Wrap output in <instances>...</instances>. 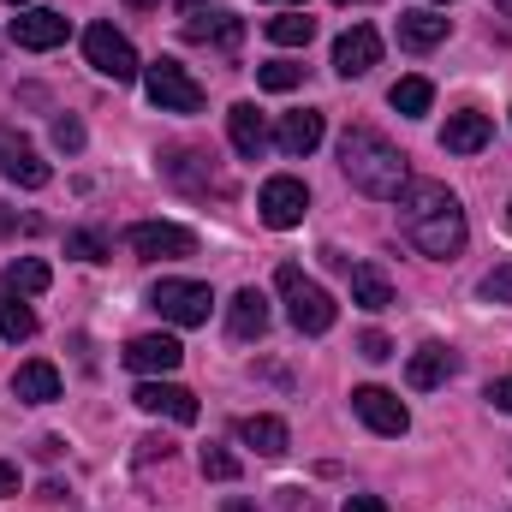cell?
<instances>
[{
	"mask_svg": "<svg viewBox=\"0 0 512 512\" xmlns=\"http://www.w3.org/2000/svg\"><path fill=\"white\" fill-rule=\"evenodd\" d=\"M393 203H399V233L429 256V262H453V256L465 251L471 227H465V209H459V197H453L447 185L411 179Z\"/></svg>",
	"mask_w": 512,
	"mask_h": 512,
	"instance_id": "6da1fadb",
	"label": "cell"
},
{
	"mask_svg": "<svg viewBox=\"0 0 512 512\" xmlns=\"http://www.w3.org/2000/svg\"><path fill=\"white\" fill-rule=\"evenodd\" d=\"M340 173L352 179V191L382 197V203H393V197L411 185L405 155H399L376 126H346V137H340Z\"/></svg>",
	"mask_w": 512,
	"mask_h": 512,
	"instance_id": "7a4b0ae2",
	"label": "cell"
},
{
	"mask_svg": "<svg viewBox=\"0 0 512 512\" xmlns=\"http://www.w3.org/2000/svg\"><path fill=\"white\" fill-rule=\"evenodd\" d=\"M274 286H280L286 316H292V328H298V334H328V328H334L340 304H334L316 280H304V268H298V262H286V268L274 274Z\"/></svg>",
	"mask_w": 512,
	"mask_h": 512,
	"instance_id": "3957f363",
	"label": "cell"
},
{
	"mask_svg": "<svg viewBox=\"0 0 512 512\" xmlns=\"http://www.w3.org/2000/svg\"><path fill=\"white\" fill-rule=\"evenodd\" d=\"M143 90L161 114H197L203 108V84L179 66V60H149L143 66Z\"/></svg>",
	"mask_w": 512,
	"mask_h": 512,
	"instance_id": "277c9868",
	"label": "cell"
},
{
	"mask_svg": "<svg viewBox=\"0 0 512 512\" xmlns=\"http://www.w3.org/2000/svg\"><path fill=\"white\" fill-rule=\"evenodd\" d=\"M149 310H161L173 328H203L215 310V292L203 280H155L149 286Z\"/></svg>",
	"mask_w": 512,
	"mask_h": 512,
	"instance_id": "5b68a950",
	"label": "cell"
},
{
	"mask_svg": "<svg viewBox=\"0 0 512 512\" xmlns=\"http://www.w3.org/2000/svg\"><path fill=\"white\" fill-rule=\"evenodd\" d=\"M84 60H90L102 78H114V84H131V78L143 72L137 48H131L114 24H90V30H84Z\"/></svg>",
	"mask_w": 512,
	"mask_h": 512,
	"instance_id": "8992f818",
	"label": "cell"
},
{
	"mask_svg": "<svg viewBox=\"0 0 512 512\" xmlns=\"http://www.w3.org/2000/svg\"><path fill=\"white\" fill-rule=\"evenodd\" d=\"M126 245L143 256V262H179V256L197 251V233H191V227H173V221H137L126 233Z\"/></svg>",
	"mask_w": 512,
	"mask_h": 512,
	"instance_id": "52a82bcc",
	"label": "cell"
},
{
	"mask_svg": "<svg viewBox=\"0 0 512 512\" xmlns=\"http://www.w3.org/2000/svg\"><path fill=\"white\" fill-rule=\"evenodd\" d=\"M304 209H310V191H304V179H292V173H274L262 191H256V215L268 221V227H298L304 221Z\"/></svg>",
	"mask_w": 512,
	"mask_h": 512,
	"instance_id": "ba28073f",
	"label": "cell"
},
{
	"mask_svg": "<svg viewBox=\"0 0 512 512\" xmlns=\"http://www.w3.org/2000/svg\"><path fill=\"white\" fill-rule=\"evenodd\" d=\"M0 173H6L12 185H24V191H42V185L54 179V167L36 155V143L12 126H0Z\"/></svg>",
	"mask_w": 512,
	"mask_h": 512,
	"instance_id": "9c48e42d",
	"label": "cell"
},
{
	"mask_svg": "<svg viewBox=\"0 0 512 512\" xmlns=\"http://www.w3.org/2000/svg\"><path fill=\"white\" fill-rule=\"evenodd\" d=\"M6 36H12L18 48H30V54H48V48H60V42L72 36V24H66L60 12H48V6H24V12L6 24Z\"/></svg>",
	"mask_w": 512,
	"mask_h": 512,
	"instance_id": "30bf717a",
	"label": "cell"
},
{
	"mask_svg": "<svg viewBox=\"0 0 512 512\" xmlns=\"http://www.w3.org/2000/svg\"><path fill=\"white\" fill-rule=\"evenodd\" d=\"M352 411L376 429V435H405L411 429V411H405V399L399 393H387V387H352Z\"/></svg>",
	"mask_w": 512,
	"mask_h": 512,
	"instance_id": "8fae6325",
	"label": "cell"
},
{
	"mask_svg": "<svg viewBox=\"0 0 512 512\" xmlns=\"http://www.w3.org/2000/svg\"><path fill=\"white\" fill-rule=\"evenodd\" d=\"M179 364H185V346L173 334H137L126 346V370H137V376H173Z\"/></svg>",
	"mask_w": 512,
	"mask_h": 512,
	"instance_id": "7c38bea8",
	"label": "cell"
},
{
	"mask_svg": "<svg viewBox=\"0 0 512 512\" xmlns=\"http://www.w3.org/2000/svg\"><path fill=\"white\" fill-rule=\"evenodd\" d=\"M185 36H191V42H221V48H239L245 24H239L227 6H203V0H191V6H185Z\"/></svg>",
	"mask_w": 512,
	"mask_h": 512,
	"instance_id": "4fadbf2b",
	"label": "cell"
},
{
	"mask_svg": "<svg viewBox=\"0 0 512 512\" xmlns=\"http://www.w3.org/2000/svg\"><path fill=\"white\" fill-rule=\"evenodd\" d=\"M376 60H382V36H376L370 24H352V30L334 42V72H340V78H364Z\"/></svg>",
	"mask_w": 512,
	"mask_h": 512,
	"instance_id": "5bb4252c",
	"label": "cell"
},
{
	"mask_svg": "<svg viewBox=\"0 0 512 512\" xmlns=\"http://www.w3.org/2000/svg\"><path fill=\"white\" fill-rule=\"evenodd\" d=\"M143 411H155V417H173V423H197V393L179 382H143L131 393Z\"/></svg>",
	"mask_w": 512,
	"mask_h": 512,
	"instance_id": "9a60e30c",
	"label": "cell"
},
{
	"mask_svg": "<svg viewBox=\"0 0 512 512\" xmlns=\"http://www.w3.org/2000/svg\"><path fill=\"white\" fill-rule=\"evenodd\" d=\"M227 334L239 340V346H251L268 334V298L256 292V286H239L233 292V304H227Z\"/></svg>",
	"mask_w": 512,
	"mask_h": 512,
	"instance_id": "2e32d148",
	"label": "cell"
},
{
	"mask_svg": "<svg viewBox=\"0 0 512 512\" xmlns=\"http://www.w3.org/2000/svg\"><path fill=\"white\" fill-rule=\"evenodd\" d=\"M489 137H495V120L477 114V108H465V114H447L441 149H447V155H477V149H489Z\"/></svg>",
	"mask_w": 512,
	"mask_h": 512,
	"instance_id": "e0dca14e",
	"label": "cell"
},
{
	"mask_svg": "<svg viewBox=\"0 0 512 512\" xmlns=\"http://www.w3.org/2000/svg\"><path fill=\"white\" fill-rule=\"evenodd\" d=\"M322 137H328V120H322L316 108H298V114H286V120H280V131H274L280 155H310Z\"/></svg>",
	"mask_w": 512,
	"mask_h": 512,
	"instance_id": "ac0fdd59",
	"label": "cell"
},
{
	"mask_svg": "<svg viewBox=\"0 0 512 512\" xmlns=\"http://www.w3.org/2000/svg\"><path fill=\"white\" fill-rule=\"evenodd\" d=\"M447 18L441 12H429V6H417V12H399V48H411V54H429L435 42H447Z\"/></svg>",
	"mask_w": 512,
	"mask_h": 512,
	"instance_id": "d6986e66",
	"label": "cell"
},
{
	"mask_svg": "<svg viewBox=\"0 0 512 512\" xmlns=\"http://www.w3.org/2000/svg\"><path fill=\"white\" fill-rule=\"evenodd\" d=\"M12 393H18L24 405H54V399H60V370H54L48 358H30V364H18Z\"/></svg>",
	"mask_w": 512,
	"mask_h": 512,
	"instance_id": "ffe728a7",
	"label": "cell"
},
{
	"mask_svg": "<svg viewBox=\"0 0 512 512\" xmlns=\"http://www.w3.org/2000/svg\"><path fill=\"white\" fill-rule=\"evenodd\" d=\"M227 137H233V149L256 161L262 149H268V126H262V114H256V102H233L227 108Z\"/></svg>",
	"mask_w": 512,
	"mask_h": 512,
	"instance_id": "44dd1931",
	"label": "cell"
},
{
	"mask_svg": "<svg viewBox=\"0 0 512 512\" xmlns=\"http://www.w3.org/2000/svg\"><path fill=\"white\" fill-rule=\"evenodd\" d=\"M453 370H459V358H453L447 346H417V352H411V364H405V382L423 393V387H441Z\"/></svg>",
	"mask_w": 512,
	"mask_h": 512,
	"instance_id": "7402d4cb",
	"label": "cell"
},
{
	"mask_svg": "<svg viewBox=\"0 0 512 512\" xmlns=\"http://www.w3.org/2000/svg\"><path fill=\"white\" fill-rule=\"evenodd\" d=\"M352 304H358V310H370V316L393 310V280H387L382 268L358 262V268H352Z\"/></svg>",
	"mask_w": 512,
	"mask_h": 512,
	"instance_id": "603a6c76",
	"label": "cell"
},
{
	"mask_svg": "<svg viewBox=\"0 0 512 512\" xmlns=\"http://www.w3.org/2000/svg\"><path fill=\"white\" fill-rule=\"evenodd\" d=\"M239 441L256 447L262 459H280V453L292 447V435H286V423H280V417H245V423H239Z\"/></svg>",
	"mask_w": 512,
	"mask_h": 512,
	"instance_id": "cb8c5ba5",
	"label": "cell"
},
{
	"mask_svg": "<svg viewBox=\"0 0 512 512\" xmlns=\"http://www.w3.org/2000/svg\"><path fill=\"white\" fill-rule=\"evenodd\" d=\"M30 334H36V310H30V304L0 280V340H12V346H18V340H30Z\"/></svg>",
	"mask_w": 512,
	"mask_h": 512,
	"instance_id": "d4e9b609",
	"label": "cell"
},
{
	"mask_svg": "<svg viewBox=\"0 0 512 512\" xmlns=\"http://www.w3.org/2000/svg\"><path fill=\"white\" fill-rule=\"evenodd\" d=\"M0 280H6V286H12L18 298H42L54 274H48V262H42V256H18V262H12V268L0 274Z\"/></svg>",
	"mask_w": 512,
	"mask_h": 512,
	"instance_id": "484cf974",
	"label": "cell"
},
{
	"mask_svg": "<svg viewBox=\"0 0 512 512\" xmlns=\"http://www.w3.org/2000/svg\"><path fill=\"white\" fill-rule=\"evenodd\" d=\"M387 102H393L405 120H417V114H429V102H435V84H429V78H399V84L387 90Z\"/></svg>",
	"mask_w": 512,
	"mask_h": 512,
	"instance_id": "4316f807",
	"label": "cell"
},
{
	"mask_svg": "<svg viewBox=\"0 0 512 512\" xmlns=\"http://www.w3.org/2000/svg\"><path fill=\"white\" fill-rule=\"evenodd\" d=\"M262 30H268V42H280V48H304V42L316 36V18H304V12H286V18H268Z\"/></svg>",
	"mask_w": 512,
	"mask_h": 512,
	"instance_id": "83f0119b",
	"label": "cell"
},
{
	"mask_svg": "<svg viewBox=\"0 0 512 512\" xmlns=\"http://www.w3.org/2000/svg\"><path fill=\"white\" fill-rule=\"evenodd\" d=\"M256 84H262V90H298V84H304V66L268 60V66H256Z\"/></svg>",
	"mask_w": 512,
	"mask_h": 512,
	"instance_id": "f1b7e54d",
	"label": "cell"
},
{
	"mask_svg": "<svg viewBox=\"0 0 512 512\" xmlns=\"http://www.w3.org/2000/svg\"><path fill=\"white\" fill-rule=\"evenodd\" d=\"M203 477L209 483H239V459L227 447H203Z\"/></svg>",
	"mask_w": 512,
	"mask_h": 512,
	"instance_id": "f546056e",
	"label": "cell"
},
{
	"mask_svg": "<svg viewBox=\"0 0 512 512\" xmlns=\"http://www.w3.org/2000/svg\"><path fill=\"white\" fill-rule=\"evenodd\" d=\"M66 256H78V262H108V239L102 233H66Z\"/></svg>",
	"mask_w": 512,
	"mask_h": 512,
	"instance_id": "4dcf8cb0",
	"label": "cell"
},
{
	"mask_svg": "<svg viewBox=\"0 0 512 512\" xmlns=\"http://www.w3.org/2000/svg\"><path fill=\"white\" fill-rule=\"evenodd\" d=\"M483 304H512V262L483 274Z\"/></svg>",
	"mask_w": 512,
	"mask_h": 512,
	"instance_id": "1f68e13d",
	"label": "cell"
},
{
	"mask_svg": "<svg viewBox=\"0 0 512 512\" xmlns=\"http://www.w3.org/2000/svg\"><path fill=\"white\" fill-rule=\"evenodd\" d=\"M54 149H66V155H78V149H84V126H78L72 114H60V120H54Z\"/></svg>",
	"mask_w": 512,
	"mask_h": 512,
	"instance_id": "d6a6232c",
	"label": "cell"
},
{
	"mask_svg": "<svg viewBox=\"0 0 512 512\" xmlns=\"http://www.w3.org/2000/svg\"><path fill=\"white\" fill-rule=\"evenodd\" d=\"M358 358H370V364H387V358H393V340H387L382 328L358 334Z\"/></svg>",
	"mask_w": 512,
	"mask_h": 512,
	"instance_id": "836d02e7",
	"label": "cell"
},
{
	"mask_svg": "<svg viewBox=\"0 0 512 512\" xmlns=\"http://www.w3.org/2000/svg\"><path fill=\"white\" fill-rule=\"evenodd\" d=\"M155 459H173V441L167 435H143L137 441V465H155Z\"/></svg>",
	"mask_w": 512,
	"mask_h": 512,
	"instance_id": "e575fe53",
	"label": "cell"
},
{
	"mask_svg": "<svg viewBox=\"0 0 512 512\" xmlns=\"http://www.w3.org/2000/svg\"><path fill=\"white\" fill-rule=\"evenodd\" d=\"M340 512H387V501H382V495H352Z\"/></svg>",
	"mask_w": 512,
	"mask_h": 512,
	"instance_id": "d590c367",
	"label": "cell"
},
{
	"mask_svg": "<svg viewBox=\"0 0 512 512\" xmlns=\"http://www.w3.org/2000/svg\"><path fill=\"white\" fill-rule=\"evenodd\" d=\"M489 399H495V411H512V376L489 382Z\"/></svg>",
	"mask_w": 512,
	"mask_h": 512,
	"instance_id": "8d00e7d4",
	"label": "cell"
},
{
	"mask_svg": "<svg viewBox=\"0 0 512 512\" xmlns=\"http://www.w3.org/2000/svg\"><path fill=\"white\" fill-rule=\"evenodd\" d=\"M6 495H18V465L0 459V501H6Z\"/></svg>",
	"mask_w": 512,
	"mask_h": 512,
	"instance_id": "74e56055",
	"label": "cell"
},
{
	"mask_svg": "<svg viewBox=\"0 0 512 512\" xmlns=\"http://www.w3.org/2000/svg\"><path fill=\"white\" fill-rule=\"evenodd\" d=\"M131 12H155V6H161V0H126Z\"/></svg>",
	"mask_w": 512,
	"mask_h": 512,
	"instance_id": "f35d334b",
	"label": "cell"
},
{
	"mask_svg": "<svg viewBox=\"0 0 512 512\" xmlns=\"http://www.w3.org/2000/svg\"><path fill=\"white\" fill-rule=\"evenodd\" d=\"M221 512H256V507H251V501H227Z\"/></svg>",
	"mask_w": 512,
	"mask_h": 512,
	"instance_id": "ab89813d",
	"label": "cell"
},
{
	"mask_svg": "<svg viewBox=\"0 0 512 512\" xmlns=\"http://www.w3.org/2000/svg\"><path fill=\"white\" fill-rule=\"evenodd\" d=\"M268 6H298V12H304V6H310V0H268Z\"/></svg>",
	"mask_w": 512,
	"mask_h": 512,
	"instance_id": "60d3db41",
	"label": "cell"
},
{
	"mask_svg": "<svg viewBox=\"0 0 512 512\" xmlns=\"http://www.w3.org/2000/svg\"><path fill=\"white\" fill-rule=\"evenodd\" d=\"M6 6H12V12H24V6H30V0H6Z\"/></svg>",
	"mask_w": 512,
	"mask_h": 512,
	"instance_id": "b9f144b4",
	"label": "cell"
},
{
	"mask_svg": "<svg viewBox=\"0 0 512 512\" xmlns=\"http://www.w3.org/2000/svg\"><path fill=\"white\" fill-rule=\"evenodd\" d=\"M495 6H501V12H507V18H512V0H495Z\"/></svg>",
	"mask_w": 512,
	"mask_h": 512,
	"instance_id": "7bdbcfd3",
	"label": "cell"
},
{
	"mask_svg": "<svg viewBox=\"0 0 512 512\" xmlns=\"http://www.w3.org/2000/svg\"><path fill=\"white\" fill-rule=\"evenodd\" d=\"M334 6H352V0H334Z\"/></svg>",
	"mask_w": 512,
	"mask_h": 512,
	"instance_id": "ee69618b",
	"label": "cell"
},
{
	"mask_svg": "<svg viewBox=\"0 0 512 512\" xmlns=\"http://www.w3.org/2000/svg\"><path fill=\"white\" fill-rule=\"evenodd\" d=\"M435 6H447V0H435Z\"/></svg>",
	"mask_w": 512,
	"mask_h": 512,
	"instance_id": "f6af8a7d",
	"label": "cell"
},
{
	"mask_svg": "<svg viewBox=\"0 0 512 512\" xmlns=\"http://www.w3.org/2000/svg\"><path fill=\"white\" fill-rule=\"evenodd\" d=\"M507 221H512V209H507Z\"/></svg>",
	"mask_w": 512,
	"mask_h": 512,
	"instance_id": "bcb514c9",
	"label": "cell"
}]
</instances>
